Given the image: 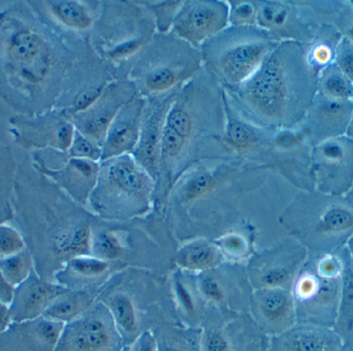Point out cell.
I'll list each match as a JSON object with an SVG mask.
<instances>
[{
    "mask_svg": "<svg viewBox=\"0 0 353 351\" xmlns=\"http://www.w3.org/2000/svg\"><path fill=\"white\" fill-rule=\"evenodd\" d=\"M339 63L344 74L348 78L353 79V48H347L342 52Z\"/></svg>",
    "mask_w": 353,
    "mask_h": 351,
    "instance_id": "obj_34",
    "label": "cell"
},
{
    "mask_svg": "<svg viewBox=\"0 0 353 351\" xmlns=\"http://www.w3.org/2000/svg\"><path fill=\"white\" fill-rule=\"evenodd\" d=\"M134 351H157L154 338L150 333H145L141 336Z\"/></svg>",
    "mask_w": 353,
    "mask_h": 351,
    "instance_id": "obj_35",
    "label": "cell"
},
{
    "mask_svg": "<svg viewBox=\"0 0 353 351\" xmlns=\"http://www.w3.org/2000/svg\"><path fill=\"white\" fill-rule=\"evenodd\" d=\"M55 16L70 28L86 30L93 24L92 14L86 6L76 1H59L52 4Z\"/></svg>",
    "mask_w": 353,
    "mask_h": 351,
    "instance_id": "obj_19",
    "label": "cell"
},
{
    "mask_svg": "<svg viewBox=\"0 0 353 351\" xmlns=\"http://www.w3.org/2000/svg\"><path fill=\"white\" fill-rule=\"evenodd\" d=\"M70 154L72 159H85V161L97 163L99 161H101L103 150L97 143L92 142L78 132H76L74 142L70 148Z\"/></svg>",
    "mask_w": 353,
    "mask_h": 351,
    "instance_id": "obj_26",
    "label": "cell"
},
{
    "mask_svg": "<svg viewBox=\"0 0 353 351\" xmlns=\"http://www.w3.org/2000/svg\"><path fill=\"white\" fill-rule=\"evenodd\" d=\"M176 292H178L179 299H180L181 303H182L184 308L186 309L188 312H192L193 309H194L192 299H191L190 294L187 292L186 288H185L180 282L176 283Z\"/></svg>",
    "mask_w": 353,
    "mask_h": 351,
    "instance_id": "obj_36",
    "label": "cell"
},
{
    "mask_svg": "<svg viewBox=\"0 0 353 351\" xmlns=\"http://www.w3.org/2000/svg\"><path fill=\"white\" fill-rule=\"evenodd\" d=\"M223 93L219 81L205 66L179 89L163 124L161 170L203 145H225Z\"/></svg>",
    "mask_w": 353,
    "mask_h": 351,
    "instance_id": "obj_1",
    "label": "cell"
},
{
    "mask_svg": "<svg viewBox=\"0 0 353 351\" xmlns=\"http://www.w3.org/2000/svg\"><path fill=\"white\" fill-rule=\"evenodd\" d=\"M145 105L146 99L138 94L120 110L103 141L101 161L132 154L140 138Z\"/></svg>",
    "mask_w": 353,
    "mask_h": 351,
    "instance_id": "obj_11",
    "label": "cell"
},
{
    "mask_svg": "<svg viewBox=\"0 0 353 351\" xmlns=\"http://www.w3.org/2000/svg\"><path fill=\"white\" fill-rule=\"evenodd\" d=\"M179 89L167 94L146 99L140 138L132 155L153 180L161 173V142L163 124Z\"/></svg>",
    "mask_w": 353,
    "mask_h": 351,
    "instance_id": "obj_8",
    "label": "cell"
},
{
    "mask_svg": "<svg viewBox=\"0 0 353 351\" xmlns=\"http://www.w3.org/2000/svg\"><path fill=\"white\" fill-rule=\"evenodd\" d=\"M99 174L97 163L72 159L61 173H56V178L78 201H84L92 193Z\"/></svg>",
    "mask_w": 353,
    "mask_h": 351,
    "instance_id": "obj_12",
    "label": "cell"
},
{
    "mask_svg": "<svg viewBox=\"0 0 353 351\" xmlns=\"http://www.w3.org/2000/svg\"><path fill=\"white\" fill-rule=\"evenodd\" d=\"M343 272V259L335 255L323 257L317 265V273L325 278H340Z\"/></svg>",
    "mask_w": 353,
    "mask_h": 351,
    "instance_id": "obj_29",
    "label": "cell"
},
{
    "mask_svg": "<svg viewBox=\"0 0 353 351\" xmlns=\"http://www.w3.org/2000/svg\"><path fill=\"white\" fill-rule=\"evenodd\" d=\"M10 66L25 82L37 84L51 66V56L46 43L35 33L21 30L10 37L8 46Z\"/></svg>",
    "mask_w": 353,
    "mask_h": 351,
    "instance_id": "obj_9",
    "label": "cell"
},
{
    "mask_svg": "<svg viewBox=\"0 0 353 351\" xmlns=\"http://www.w3.org/2000/svg\"><path fill=\"white\" fill-rule=\"evenodd\" d=\"M12 323L8 305L0 302V336L10 327Z\"/></svg>",
    "mask_w": 353,
    "mask_h": 351,
    "instance_id": "obj_37",
    "label": "cell"
},
{
    "mask_svg": "<svg viewBox=\"0 0 353 351\" xmlns=\"http://www.w3.org/2000/svg\"><path fill=\"white\" fill-rule=\"evenodd\" d=\"M323 154L329 159H340L343 157V150L341 147L336 144H329L323 148Z\"/></svg>",
    "mask_w": 353,
    "mask_h": 351,
    "instance_id": "obj_38",
    "label": "cell"
},
{
    "mask_svg": "<svg viewBox=\"0 0 353 351\" xmlns=\"http://www.w3.org/2000/svg\"><path fill=\"white\" fill-rule=\"evenodd\" d=\"M203 68L201 50L173 33L154 35L132 63L128 80L144 99L175 91Z\"/></svg>",
    "mask_w": 353,
    "mask_h": 351,
    "instance_id": "obj_3",
    "label": "cell"
},
{
    "mask_svg": "<svg viewBox=\"0 0 353 351\" xmlns=\"http://www.w3.org/2000/svg\"><path fill=\"white\" fill-rule=\"evenodd\" d=\"M288 47L273 50L259 70L232 91H226L234 111L249 123L273 126L285 121L292 97Z\"/></svg>",
    "mask_w": 353,
    "mask_h": 351,
    "instance_id": "obj_2",
    "label": "cell"
},
{
    "mask_svg": "<svg viewBox=\"0 0 353 351\" xmlns=\"http://www.w3.org/2000/svg\"><path fill=\"white\" fill-rule=\"evenodd\" d=\"M86 301L87 296L84 292H72L66 290L52 302L43 317L65 325L79 317L84 309Z\"/></svg>",
    "mask_w": 353,
    "mask_h": 351,
    "instance_id": "obj_16",
    "label": "cell"
},
{
    "mask_svg": "<svg viewBox=\"0 0 353 351\" xmlns=\"http://www.w3.org/2000/svg\"><path fill=\"white\" fill-rule=\"evenodd\" d=\"M352 228V214L343 208L333 207L323 214L317 230L323 234H335V232H346Z\"/></svg>",
    "mask_w": 353,
    "mask_h": 351,
    "instance_id": "obj_22",
    "label": "cell"
},
{
    "mask_svg": "<svg viewBox=\"0 0 353 351\" xmlns=\"http://www.w3.org/2000/svg\"><path fill=\"white\" fill-rule=\"evenodd\" d=\"M217 175L213 172L203 171L195 174L186 181L181 189V199L185 203L196 201L217 186Z\"/></svg>",
    "mask_w": 353,
    "mask_h": 351,
    "instance_id": "obj_20",
    "label": "cell"
},
{
    "mask_svg": "<svg viewBox=\"0 0 353 351\" xmlns=\"http://www.w3.org/2000/svg\"><path fill=\"white\" fill-rule=\"evenodd\" d=\"M121 245L117 238L108 232H99L97 236L92 237L91 240V251L94 253L97 259L107 261L115 259L121 253Z\"/></svg>",
    "mask_w": 353,
    "mask_h": 351,
    "instance_id": "obj_25",
    "label": "cell"
},
{
    "mask_svg": "<svg viewBox=\"0 0 353 351\" xmlns=\"http://www.w3.org/2000/svg\"><path fill=\"white\" fill-rule=\"evenodd\" d=\"M230 24V6L214 0L183 2L176 12L171 30L175 37L195 49L201 47Z\"/></svg>",
    "mask_w": 353,
    "mask_h": 351,
    "instance_id": "obj_6",
    "label": "cell"
},
{
    "mask_svg": "<svg viewBox=\"0 0 353 351\" xmlns=\"http://www.w3.org/2000/svg\"><path fill=\"white\" fill-rule=\"evenodd\" d=\"M26 243L20 230L8 224H0V261L26 250Z\"/></svg>",
    "mask_w": 353,
    "mask_h": 351,
    "instance_id": "obj_23",
    "label": "cell"
},
{
    "mask_svg": "<svg viewBox=\"0 0 353 351\" xmlns=\"http://www.w3.org/2000/svg\"><path fill=\"white\" fill-rule=\"evenodd\" d=\"M224 248L228 251V252L232 253V254H239V253H243L245 250V242L241 237L236 236V234H232V236L226 237L223 241H222Z\"/></svg>",
    "mask_w": 353,
    "mask_h": 351,
    "instance_id": "obj_33",
    "label": "cell"
},
{
    "mask_svg": "<svg viewBox=\"0 0 353 351\" xmlns=\"http://www.w3.org/2000/svg\"><path fill=\"white\" fill-rule=\"evenodd\" d=\"M230 26H253L256 19L255 4L247 1L230 2Z\"/></svg>",
    "mask_w": 353,
    "mask_h": 351,
    "instance_id": "obj_27",
    "label": "cell"
},
{
    "mask_svg": "<svg viewBox=\"0 0 353 351\" xmlns=\"http://www.w3.org/2000/svg\"><path fill=\"white\" fill-rule=\"evenodd\" d=\"M325 89L331 97L336 99H346L352 95V85L344 77L332 74L325 83Z\"/></svg>",
    "mask_w": 353,
    "mask_h": 351,
    "instance_id": "obj_28",
    "label": "cell"
},
{
    "mask_svg": "<svg viewBox=\"0 0 353 351\" xmlns=\"http://www.w3.org/2000/svg\"><path fill=\"white\" fill-rule=\"evenodd\" d=\"M292 274L290 269L286 267L272 268L263 274L261 281L268 288H279L290 281Z\"/></svg>",
    "mask_w": 353,
    "mask_h": 351,
    "instance_id": "obj_30",
    "label": "cell"
},
{
    "mask_svg": "<svg viewBox=\"0 0 353 351\" xmlns=\"http://www.w3.org/2000/svg\"><path fill=\"white\" fill-rule=\"evenodd\" d=\"M163 351H180L179 350H176V348H165Z\"/></svg>",
    "mask_w": 353,
    "mask_h": 351,
    "instance_id": "obj_41",
    "label": "cell"
},
{
    "mask_svg": "<svg viewBox=\"0 0 353 351\" xmlns=\"http://www.w3.org/2000/svg\"><path fill=\"white\" fill-rule=\"evenodd\" d=\"M253 26H230L201 47L203 66L232 91L244 84L271 53Z\"/></svg>",
    "mask_w": 353,
    "mask_h": 351,
    "instance_id": "obj_5",
    "label": "cell"
},
{
    "mask_svg": "<svg viewBox=\"0 0 353 351\" xmlns=\"http://www.w3.org/2000/svg\"><path fill=\"white\" fill-rule=\"evenodd\" d=\"M179 263L189 269H209L217 263V254L208 245L195 244L181 252L179 255Z\"/></svg>",
    "mask_w": 353,
    "mask_h": 351,
    "instance_id": "obj_21",
    "label": "cell"
},
{
    "mask_svg": "<svg viewBox=\"0 0 353 351\" xmlns=\"http://www.w3.org/2000/svg\"><path fill=\"white\" fill-rule=\"evenodd\" d=\"M288 344L290 351H338L340 339L327 330L307 328L294 332Z\"/></svg>",
    "mask_w": 353,
    "mask_h": 351,
    "instance_id": "obj_14",
    "label": "cell"
},
{
    "mask_svg": "<svg viewBox=\"0 0 353 351\" xmlns=\"http://www.w3.org/2000/svg\"><path fill=\"white\" fill-rule=\"evenodd\" d=\"M153 179L132 154L103 161L91 201L108 218H130L149 209Z\"/></svg>",
    "mask_w": 353,
    "mask_h": 351,
    "instance_id": "obj_4",
    "label": "cell"
},
{
    "mask_svg": "<svg viewBox=\"0 0 353 351\" xmlns=\"http://www.w3.org/2000/svg\"><path fill=\"white\" fill-rule=\"evenodd\" d=\"M112 310L118 325L124 332L132 334L137 330V317L132 301L125 296H117L112 301Z\"/></svg>",
    "mask_w": 353,
    "mask_h": 351,
    "instance_id": "obj_24",
    "label": "cell"
},
{
    "mask_svg": "<svg viewBox=\"0 0 353 351\" xmlns=\"http://www.w3.org/2000/svg\"><path fill=\"white\" fill-rule=\"evenodd\" d=\"M315 57L317 58L319 62H325L329 60L330 52L325 48L321 47L315 51Z\"/></svg>",
    "mask_w": 353,
    "mask_h": 351,
    "instance_id": "obj_39",
    "label": "cell"
},
{
    "mask_svg": "<svg viewBox=\"0 0 353 351\" xmlns=\"http://www.w3.org/2000/svg\"><path fill=\"white\" fill-rule=\"evenodd\" d=\"M341 292L338 306L337 325L344 336L353 335V259L350 254L343 257Z\"/></svg>",
    "mask_w": 353,
    "mask_h": 351,
    "instance_id": "obj_15",
    "label": "cell"
},
{
    "mask_svg": "<svg viewBox=\"0 0 353 351\" xmlns=\"http://www.w3.org/2000/svg\"><path fill=\"white\" fill-rule=\"evenodd\" d=\"M224 89V88H223ZM224 108H225V130L224 142L230 150L244 153L252 150L261 142L256 128L243 119L232 108L228 94L224 90Z\"/></svg>",
    "mask_w": 353,
    "mask_h": 351,
    "instance_id": "obj_13",
    "label": "cell"
},
{
    "mask_svg": "<svg viewBox=\"0 0 353 351\" xmlns=\"http://www.w3.org/2000/svg\"><path fill=\"white\" fill-rule=\"evenodd\" d=\"M65 290L33 271L23 283L14 288L12 302L8 305L12 323H26L43 317L52 302Z\"/></svg>",
    "mask_w": 353,
    "mask_h": 351,
    "instance_id": "obj_10",
    "label": "cell"
},
{
    "mask_svg": "<svg viewBox=\"0 0 353 351\" xmlns=\"http://www.w3.org/2000/svg\"><path fill=\"white\" fill-rule=\"evenodd\" d=\"M138 94L128 79L110 83L97 103L77 117L79 132L103 147L108 130L120 110Z\"/></svg>",
    "mask_w": 353,
    "mask_h": 351,
    "instance_id": "obj_7",
    "label": "cell"
},
{
    "mask_svg": "<svg viewBox=\"0 0 353 351\" xmlns=\"http://www.w3.org/2000/svg\"><path fill=\"white\" fill-rule=\"evenodd\" d=\"M205 350L207 351H230L228 341L220 333L210 334L205 340Z\"/></svg>",
    "mask_w": 353,
    "mask_h": 351,
    "instance_id": "obj_32",
    "label": "cell"
},
{
    "mask_svg": "<svg viewBox=\"0 0 353 351\" xmlns=\"http://www.w3.org/2000/svg\"><path fill=\"white\" fill-rule=\"evenodd\" d=\"M12 211L10 209L4 210V211L0 212V224L3 223V222L8 221L12 218Z\"/></svg>",
    "mask_w": 353,
    "mask_h": 351,
    "instance_id": "obj_40",
    "label": "cell"
},
{
    "mask_svg": "<svg viewBox=\"0 0 353 351\" xmlns=\"http://www.w3.org/2000/svg\"><path fill=\"white\" fill-rule=\"evenodd\" d=\"M201 292L209 300L220 302L223 299V290L214 278H203L201 283Z\"/></svg>",
    "mask_w": 353,
    "mask_h": 351,
    "instance_id": "obj_31",
    "label": "cell"
},
{
    "mask_svg": "<svg viewBox=\"0 0 353 351\" xmlns=\"http://www.w3.org/2000/svg\"><path fill=\"white\" fill-rule=\"evenodd\" d=\"M33 271L32 257L27 249L14 257L0 261V273L12 288L23 283Z\"/></svg>",
    "mask_w": 353,
    "mask_h": 351,
    "instance_id": "obj_18",
    "label": "cell"
},
{
    "mask_svg": "<svg viewBox=\"0 0 353 351\" xmlns=\"http://www.w3.org/2000/svg\"><path fill=\"white\" fill-rule=\"evenodd\" d=\"M261 308L265 317L270 321H284L292 314L294 301L285 290L271 288L261 297Z\"/></svg>",
    "mask_w": 353,
    "mask_h": 351,
    "instance_id": "obj_17",
    "label": "cell"
}]
</instances>
